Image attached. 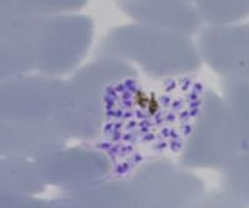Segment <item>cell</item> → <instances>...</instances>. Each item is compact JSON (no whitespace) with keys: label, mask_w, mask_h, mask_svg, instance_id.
I'll return each mask as SVG.
<instances>
[{"label":"cell","mask_w":249,"mask_h":208,"mask_svg":"<svg viewBox=\"0 0 249 208\" xmlns=\"http://www.w3.org/2000/svg\"><path fill=\"white\" fill-rule=\"evenodd\" d=\"M207 91L193 81H124L104 96V150L119 171L181 150L193 134Z\"/></svg>","instance_id":"6da1fadb"},{"label":"cell","mask_w":249,"mask_h":208,"mask_svg":"<svg viewBox=\"0 0 249 208\" xmlns=\"http://www.w3.org/2000/svg\"><path fill=\"white\" fill-rule=\"evenodd\" d=\"M208 63L227 79L249 83V25L217 26L202 37Z\"/></svg>","instance_id":"7a4b0ae2"},{"label":"cell","mask_w":249,"mask_h":208,"mask_svg":"<svg viewBox=\"0 0 249 208\" xmlns=\"http://www.w3.org/2000/svg\"><path fill=\"white\" fill-rule=\"evenodd\" d=\"M223 92L224 103L241 131L244 147L249 146V83L226 79Z\"/></svg>","instance_id":"3957f363"},{"label":"cell","mask_w":249,"mask_h":208,"mask_svg":"<svg viewBox=\"0 0 249 208\" xmlns=\"http://www.w3.org/2000/svg\"><path fill=\"white\" fill-rule=\"evenodd\" d=\"M227 183L235 200L249 203V151L237 157L227 172Z\"/></svg>","instance_id":"277c9868"},{"label":"cell","mask_w":249,"mask_h":208,"mask_svg":"<svg viewBox=\"0 0 249 208\" xmlns=\"http://www.w3.org/2000/svg\"><path fill=\"white\" fill-rule=\"evenodd\" d=\"M204 14L211 21L227 24L242 19L249 14V1H231V3L204 4Z\"/></svg>","instance_id":"5b68a950"}]
</instances>
